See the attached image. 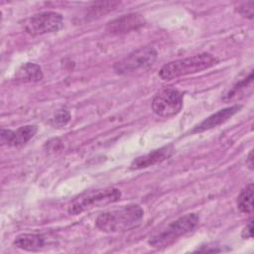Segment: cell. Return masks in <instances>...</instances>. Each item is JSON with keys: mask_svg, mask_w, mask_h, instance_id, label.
Masks as SVG:
<instances>
[{"mask_svg": "<svg viewBox=\"0 0 254 254\" xmlns=\"http://www.w3.org/2000/svg\"><path fill=\"white\" fill-rule=\"evenodd\" d=\"M45 244V238L42 235L35 233L20 234L13 241V246L25 251H39Z\"/></svg>", "mask_w": 254, "mask_h": 254, "instance_id": "13", "label": "cell"}, {"mask_svg": "<svg viewBox=\"0 0 254 254\" xmlns=\"http://www.w3.org/2000/svg\"><path fill=\"white\" fill-rule=\"evenodd\" d=\"M145 25V18L139 13H129L109 21L106 31L111 34H126L136 31Z\"/></svg>", "mask_w": 254, "mask_h": 254, "instance_id": "8", "label": "cell"}, {"mask_svg": "<svg viewBox=\"0 0 254 254\" xmlns=\"http://www.w3.org/2000/svg\"><path fill=\"white\" fill-rule=\"evenodd\" d=\"M174 149L172 145L164 146L159 149L153 150L152 152H149L148 154H145L143 156L137 157L132 161L130 164V169L131 170H140V169H145L151 166H154L158 163H161L168 158L171 157L173 154Z\"/></svg>", "mask_w": 254, "mask_h": 254, "instance_id": "10", "label": "cell"}, {"mask_svg": "<svg viewBox=\"0 0 254 254\" xmlns=\"http://www.w3.org/2000/svg\"><path fill=\"white\" fill-rule=\"evenodd\" d=\"M236 11L242 15L243 17H246L248 19H253L254 14V2H243L238 5V8H236Z\"/></svg>", "mask_w": 254, "mask_h": 254, "instance_id": "18", "label": "cell"}, {"mask_svg": "<svg viewBox=\"0 0 254 254\" xmlns=\"http://www.w3.org/2000/svg\"><path fill=\"white\" fill-rule=\"evenodd\" d=\"M237 207L243 213L253 211V184L247 185L237 197Z\"/></svg>", "mask_w": 254, "mask_h": 254, "instance_id": "15", "label": "cell"}, {"mask_svg": "<svg viewBox=\"0 0 254 254\" xmlns=\"http://www.w3.org/2000/svg\"><path fill=\"white\" fill-rule=\"evenodd\" d=\"M184 95L176 88L160 90L152 100V110L161 117H171L178 114L183 108Z\"/></svg>", "mask_w": 254, "mask_h": 254, "instance_id": "6", "label": "cell"}, {"mask_svg": "<svg viewBox=\"0 0 254 254\" xmlns=\"http://www.w3.org/2000/svg\"><path fill=\"white\" fill-rule=\"evenodd\" d=\"M64 18L55 11H46L33 15L25 22V31L32 36L55 33L62 29Z\"/></svg>", "mask_w": 254, "mask_h": 254, "instance_id": "7", "label": "cell"}, {"mask_svg": "<svg viewBox=\"0 0 254 254\" xmlns=\"http://www.w3.org/2000/svg\"><path fill=\"white\" fill-rule=\"evenodd\" d=\"M158 57L153 47H142L113 64V70L117 74H130L150 68Z\"/></svg>", "mask_w": 254, "mask_h": 254, "instance_id": "5", "label": "cell"}, {"mask_svg": "<svg viewBox=\"0 0 254 254\" xmlns=\"http://www.w3.org/2000/svg\"><path fill=\"white\" fill-rule=\"evenodd\" d=\"M15 78L19 82L34 83L43 79L42 67L35 63H25L19 66L15 73Z\"/></svg>", "mask_w": 254, "mask_h": 254, "instance_id": "12", "label": "cell"}, {"mask_svg": "<svg viewBox=\"0 0 254 254\" xmlns=\"http://www.w3.org/2000/svg\"><path fill=\"white\" fill-rule=\"evenodd\" d=\"M120 2L118 1H105V2H96L93 3L92 6L89 7V16L93 17H99L102 14L108 13L112 10H114Z\"/></svg>", "mask_w": 254, "mask_h": 254, "instance_id": "16", "label": "cell"}, {"mask_svg": "<svg viewBox=\"0 0 254 254\" xmlns=\"http://www.w3.org/2000/svg\"><path fill=\"white\" fill-rule=\"evenodd\" d=\"M38 132L36 125H25L17 130L2 129L0 133L1 143L10 147H20L28 143Z\"/></svg>", "mask_w": 254, "mask_h": 254, "instance_id": "9", "label": "cell"}, {"mask_svg": "<svg viewBox=\"0 0 254 254\" xmlns=\"http://www.w3.org/2000/svg\"><path fill=\"white\" fill-rule=\"evenodd\" d=\"M69 119H70L69 112L66 109H61L54 115V117L51 119V122L54 126L63 127L69 121Z\"/></svg>", "mask_w": 254, "mask_h": 254, "instance_id": "17", "label": "cell"}, {"mask_svg": "<svg viewBox=\"0 0 254 254\" xmlns=\"http://www.w3.org/2000/svg\"><path fill=\"white\" fill-rule=\"evenodd\" d=\"M143 216L144 210L139 204L129 203L101 212L96 217L95 225L106 233L124 232L135 227Z\"/></svg>", "mask_w": 254, "mask_h": 254, "instance_id": "1", "label": "cell"}, {"mask_svg": "<svg viewBox=\"0 0 254 254\" xmlns=\"http://www.w3.org/2000/svg\"><path fill=\"white\" fill-rule=\"evenodd\" d=\"M241 107H242L241 105L234 104L229 107L218 110L216 113L208 116L203 121H201L198 125L193 127V129L191 130L190 133L191 134L200 133L205 130H209L211 128L217 127L218 125H220V124L226 122L228 119H230L234 114H236L241 109Z\"/></svg>", "mask_w": 254, "mask_h": 254, "instance_id": "11", "label": "cell"}, {"mask_svg": "<svg viewBox=\"0 0 254 254\" xmlns=\"http://www.w3.org/2000/svg\"><path fill=\"white\" fill-rule=\"evenodd\" d=\"M198 224L196 213L185 214L168 224L159 232L150 236L148 243L154 248H164L174 243L179 237L191 232Z\"/></svg>", "mask_w": 254, "mask_h": 254, "instance_id": "4", "label": "cell"}, {"mask_svg": "<svg viewBox=\"0 0 254 254\" xmlns=\"http://www.w3.org/2000/svg\"><path fill=\"white\" fill-rule=\"evenodd\" d=\"M246 164L248 165L250 170L253 169V150L250 151V153H249V155L247 157V160H246Z\"/></svg>", "mask_w": 254, "mask_h": 254, "instance_id": "20", "label": "cell"}, {"mask_svg": "<svg viewBox=\"0 0 254 254\" xmlns=\"http://www.w3.org/2000/svg\"><path fill=\"white\" fill-rule=\"evenodd\" d=\"M253 220L250 219L248 221V223L246 224V226L243 228L242 230V233H241V236L243 239H250L252 238V235H253Z\"/></svg>", "mask_w": 254, "mask_h": 254, "instance_id": "19", "label": "cell"}, {"mask_svg": "<svg viewBox=\"0 0 254 254\" xmlns=\"http://www.w3.org/2000/svg\"><path fill=\"white\" fill-rule=\"evenodd\" d=\"M121 197V191L116 188H102L86 190L75 196L68 204L69 214L77 215L95 207L105 206L116 202Z\"/></svg>", "mask_w": 254, "mask_h": 254, "instance_id": "3", "label": "cell"}, {"mask_svg": "<svg viewBox=\"0 0 254 254\" xmlns=\"http://www.w3.org/2000/svg\"><path fill=\"white\" fill-rule=\"evenodd\" d=\"M217 62L214 56L208 53H201L164 64L159 71V75L164 80H171L207 69L215 65Z\"/></svg>", "mask_w": 254, "mask_h": 254, "instance_id": "2", "label": "cell"}, {"mask_svg": "<svg viewBox=\"0 0 254 254\" xmlns=\"http://www.w3.org/2000/svg\"><path fill=\"white\" fill-rule=\"evenodd\" d=\"M252 83H253V71L250 70L248 75H246L244 78L237 81L225 94H223V96L221 97L222 101L227 103L239 98L248 87L252 86Z\"/></svg>", "mask_w": 254, "mask_h": 254, "instance_id": "14", "label": "cell"}]
</instances>
